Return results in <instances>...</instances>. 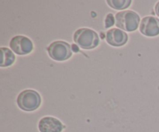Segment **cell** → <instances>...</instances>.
Masks as SVG:
<instances>
[{
	"mask_svg": "<svg viewBox=\"0 0 159 132\" xmlns=\"http://www.w3.org/2000/svg\"><path fill=\"white\" fill-rule=\"evenodd\" d=\"M139 30L146 37H156L159 35V19L153 16L144 17L140 23Z\"/></svg>",
	"mask_w": 159,
	"mask_h": 132,
	"instance_id": "obj_6",
	"label": "cell"
},
{
	"mask_svg": "<svg viewBox=\"0 0 159 132\" xmlns=\"http://www.w3.org/2000/svg\"><path fill=\"white\" fill-rule=\"evenodd\" d=\"M75 43L85 50H92L99 44V37L97 33L89 28H80L75 32L73 35Z\"/></svg>",
	"mask_w": 159,
	"mask_h": 132,
	"instance_id": "obj_1",
	"label": "cell"
},
{
	"mask_svg": "<svg viewBox=\"0 0 159 132\" xmlns=\"http://www.w3.org/2000/svg\"><path fill=\"white\" fill-rule=\"evenodd\" d=\"M155 13H156V15L159 16V2L155 4Z\"/></svg>",
	"mask_w": 159,
	"mask_h": 132,
	"instance_id": "obj_12",
	"label": "cell"
},
{
	"mask_svg": "<svg viewBox=\"0 0 159 132\" xmlns=\"http://www.w3.org/2000/svg\"><path fill=\"white\" fill-rule=\"evenodd\" d=\"M114 25V17L112 13H109L105 19V27H111Z\"/></svg>",
	"mask_w": 159,
	"mask_h": 132,
	"instance_id": "obj_11",
	"label": "cell"
},
{
	"mask_svg": "<svg viewBox=\"0 0 159 132\" xmlns=\"http://www.w3.org/2000/svg\"><path fill=\"white\" fill-rule=\"evenodd\" d=\"M106 40L111 46L121 47L127 43L128 40V35L122 30L112 28L106 34Z\"/></svg>",
	"mask_w": 159,
	"mask_h": 132,
	"instance_id": "obj_7",
	"label": "cell"
},
{
	"mask_svg": "<svg viewBox=\"0 0 159 132\" xmlns=\"http://www.w3.org/2000/svg\"><path fill=\"white\" fill-rule=\"evenodd\" d=\"M16 102L17 106L23 111H34L40 107L41 97L35 90L26 89L19 94Z\"/></svg>",
	"mask_w": 159,
	"mask_h": 132,
	"instance_id": "obj_3",
	"label": "cell"
},
{
	"mask_svg": "<svg viewBox=\"0 0 159 132\" xmlns=\"http://www.w3.org/2000/svg\"><path fill=\"white\" fill-rule=\"evenodd\" d=\"M140 16L131 10H124L117 12L115 16V24L119 29L127 32H133L138 28Z\"/></svg>",
	"mask_w": 159,
	"mask_h": 132,
	"instance_id": "obj_2",
	"label": "cell"
},
{
	"mask_svg": "<svg viewBox=\"0 0 159 132\" xmlns=\"http://www.w3.org/2000/svg\"><path fill=\"white\" fill-rule=\"evenodd\" d=\"M48 55L54 61H64L72 55V51L69 43L63 40H56L51 43L47 48Z\"/></svg>",
	"mask_w": 159,
	"mask_h": 132,
	"instance_id": "obj_4",
	"label": "cell"
},
{
	"mask_svg": "<svg viewBox=\"0 0 159 132\" xmlns=\"http://www.w3.org/2000/svg\"><path fill=\"white\" fill-rule=\"evenodd\" d=\"M107 4L116 10H122L128 8L131 5V0H107Z\"/></svg>",
	"mask_w": 159,
	"mask_h": 132,
	"instance_id": "obj_10",
	"label": "cell"
},
{
	"mask_svg": "<svg viewBox=\"0 0 159 132\" xmlns=\"http://www.w3.org/2000/svg\"><path fill=\"white\" fill-rule=\"evenodd\" d=\"M2 51V60H1V67H9L12 65L15 61V55L10 49L7 48H1Z\"/></svg>",
	"mask_w": 159,
	"mask_h": 132,
	"instance_id": "obj_9",
	"label": "cell"
},
{
	"mask_svg": "<svg viewBox=\"0 0 159 132\" xmlns=\"http://www.w3.org/2000/svg\"><path fill=\"white\" fill-rule=\"evenodd\" d=\"M9 47L12 51L18 55H26L32 52L34 50V43L30 39L22 35L12 37L9 42Z\"/></svg>",
	"mask_w": 159,
	"mask_h": 132,
	"instance_id": "obj_5",
	"label": "cell"
},
{
	"mask_svg": "<svg viewBox=\"0 0 159 132\" xmlns=\"http://www.w3.org/2000/svg\"><path fill=\"white\" fill-rule=\"evenodd\" d=\"M65 128L61 122L53 116H44L38 123L40 132H61Z\"/></svg>",
	"mask_w": 159,
	"mask_h": 132,
	"instance_id": "obj_8",
	"label": "cell"
}]
</instances>
